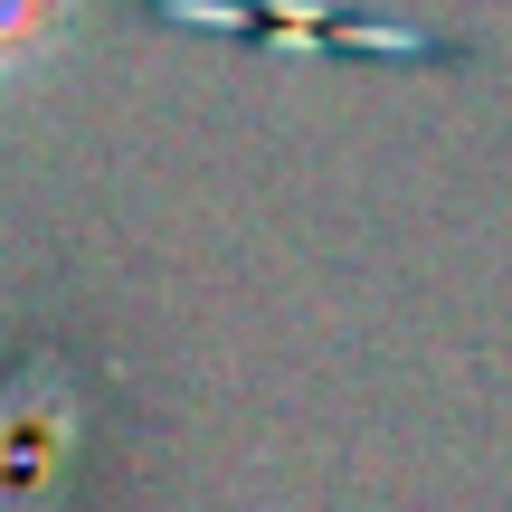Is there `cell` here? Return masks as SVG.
Wrapping results in <instances>:
<instances>
[{"label": "cell", "mask_w": 512, "mask_h": 512, "mask_svg": "<svg viewBox=\"0 0 512 512\" xmlns=\"http://www.w3.org/2000/svg\"><path fill=\"white\" fill-rule=\"evenodd\" d=\"M67 29H76V0H0V86L48 76Z\"/></svg>", "instance_id": "1"}]
</instances>
